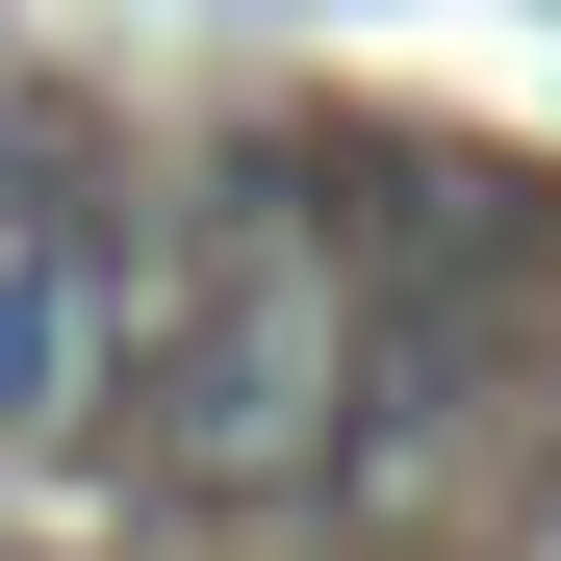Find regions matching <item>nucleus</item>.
I'll use <instances>...</instances> for the list:
<instances>
[{
  "mask_svg": "<svg viewBox=\"0 0 561 561\" xmlns=\"http://www.w3.org/2000/svg\"><path fill=\"white\" fill-rule=\"evenodd\" d=\"M357 230V434H332V511H434L485 485L561 383V179L459 153V128H280Z\"/></svg>",
  "mask_w": 561,
  "mask_h": 561,
  "instance_id": "f257e3e1",
  "label": "nucleus"
},
{
  "mask_svg": "<svg viewBox=\"0 0 561 561\" xmlns=\"http://www.w3.org/2000/svg\"><path fill=\"white\" fill-rule=\"evenodd\" d=\"M332 434H357V230L307 153H230L153 255V332H128V459L205 511H332Z\"/></svg>",
  "mask_w": 561,
  "mask_h": 561,
  "instance_id": "f03ea898",
  "label": "nucleus"
},
{
  "mask_svg": "<svg viewBox=\"0 0 561 561\" xmlns=\"http://www.w3.org/2000/svg\"><path fill=\"white\" fill-rule=\"evenodd\" d=\"M153 255H179V230H153L128 103L26 77V103H0V434H103V409H128Z\"/></svg>",
  "mask_w": 561,
  "mask_h": 561,
  "instance_id": "7ed1b4c3",
  "label": "nucleus"
},
{
  "mask_svg": "<svg viewBox=\"0 0 561 561\" xmlns=\"http://www.w3.org/2000/svg\"><path fill=\"white\" fill-rule=\"evenodd\" d=\"M511 511H536V561H561V383H536V459H511Z\"/></svg>",
  "mask_w": 561,
  "mask_h": 561,
  "instance_id": "20e7f679",
  "label": "nucleus"
}]
</instances>
